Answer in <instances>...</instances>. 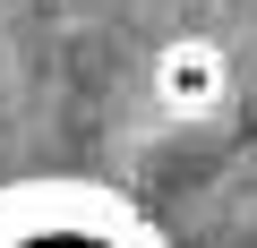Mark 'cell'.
Segmentation results:
<instances>
[{
	"mask_svg": "<svg viewBox=\"0 0 257 248\" xmlns=\"http://www.w3.org/2000/svg\"><path fill=\"white\" fill-rule=\"evenodd\" d=\"M223 94H231V69H223V52H214L206 35H180V43L155 52V103H163L172 120H206Z\"/></svg>",
	"mask_w": 257,
	"mask_h": 248,
	"instance_id": "cell-1",
	"label": "cell"
}]
</instances>
